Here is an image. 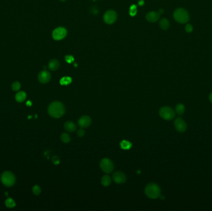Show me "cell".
Wrapping results in <instances>:
<instances>
[{
	"label": "cell",
	"mask_w": 212,
	"mask_h": 211,
	"mask_svg": "<svg viewBox=\"0 0 212 211\" xmlns=\"http://www.w3.org/2000/svg\"><path fill=\"white\" fill-rule=\"evenodd\" d=\"M65 108L64 105L60 102L51 103L48 107V113L50 117L54 118H59L64 115Z\"/></svg>",
	"instance_id": "cell-1"
},
{
	"label": "cell",
	"mask_w": 212,
	"mask_h": 211,
	"mask_svg": "<svg viewBox=\"0 0 212 211\" xmlns=\"http://www.w3.org/2000/svg\"><path fill=\"white\" fill-rule=\"evenodd\" d=\"M145 194L151 199H156L160 197L161 190L160 187L156 183H149L145 188Z\"/></svg>",
	"instance_id": "cell-2"
},
{
	"label": "cell",
	"mask_w": 212,
	"mask_h": 211,
	"mask_svg": "<svg viewBox=\"0 0 212 211\" xmlns=\"http://www.w3.org/2000/svg\"><path fill=\"white\" fill-rule=\"evenodd\" d=\"M173 15L175 20L181 24L187 23L189 20V15L187 11L182 8L177 9L174 11Z\"/></svg>",
	"instance_id": "cell-3"
},
{
	"label": "cell",
	"mask_w": 212,
	"mask_h": 211,
	"mask_svg": "<svg viewBox=\"0 0 212 211\" xmlns=\"http://www.w3.org/2000/svg\"><path fill=\"white\" fill-rule=\"evenodd\" d=\"M1 180L4 186L11 187L13 186L15 182V177L14 174L11 172H4L1 177Z\"/></svg>",
	"instance_id": "cell-4"
},
{
	"label": "cell",
	"mask_w": 212,
	"mask_h": 211,
	"mask_svg": "<svg viewBox=\"0 0 212 211\" xmlns=\"http://www.w3.org/2000/svg\"><path fill=\"white\" fill-rule=\"evenodd\" d=\"M159 114L160 117L165 120H171L175 117V115L174 110L171 107L168 106L160 108Z\"/></svg>",
	"instance_id": "cell-5"
},
{
	"label": "cell",
	"mask_w": 212,
	"mask_h": 211,
	"mask_svg": "<svg viewBox=\"0 0 212 211\" xmlns=\"http://www.w3.org/2000/svg\"><path fill=\"white\" fill-rule=\"evenodd\" d=\"M100 167L101 170L106 173H110L113 170V163L109 159L104 158L100 162Z\"/></svg>",
	"instance_id": "cell-6"
},
{
	"label": "cell",
	"mask_w": 212,
	"mask_h": 211,
	"mask_svg": "<svg viewBox=\"0 0 212 211\" xmlns=\"http://www.w3.org/2000/svg\"><path fill=\"white\" fill-rule=\"evenodd\" d=\"M174 127L179 133H184L187 129V125L185 121L180 117H178L174 121Z\"/></svg>",
	"instance_id": "cell-7"
},
{
	"label": "cell",
	"mask_w": 212,
	"mask_h": 211,
	"mask_svg": "<svg viewBox=\"0 0 212 211\" xmlns=\"http://www.w3.org/2000/svg\"><path fill=\"white\" fill-rule=\"evenodd\" d=\"M117 15V13L113 10H108L106 11L104 15V20L107 24H112L116 22Z\"/></svg>",
	"instance_id": "cell-8"
},
{
	"label": "cell",
	"mask_w": 212,
	"mask_h": 211,
	"mask_svg": "<svg viewBox=\"0 0 212 211\" xmlns=\"http://www.w3.org/2000/svg\"><path fill=\"white\" fill-rule=\"evenodd\" d=\"M67 34L66 29L64 27H60L56 28L52 32V37L55 40L63 39Z\"/></svg>",
	"instance_id": "cell-9"
},
{
	"label": "cell",
	"mask_w": 212,
	"mask_h": 211,
	"mask_svg": "<svg viewBox=\"0 0 212 211\" xmlns=\"http://www.w3.org/2000/svg\"><path fill=\"white\" fill-rule=\"evenodd\" d=\"M91 122H92L91 118L89 117V116L84 115L80 118L78 121H77V123H78L79 126L81 128H86L89 127L91 124Z\"/></svg>",
	"instance_id": "cell-10"
},
{
	"label": "cell",
	"mask_w": 212,
	"mask_h": 211,
	"mask_svg": "<svg viewBox=\"0 0 212 211\" xmlns=\"http://www.w3.org/2000/svg\"><path fill=\"white\" fill-rule=\"evenodd\" d=\"M112 178L113 181L117 184H122L126 181V175L123 172H117L113 174Z\"/></svg>",
	"instance_id": "cell-11"
},
{
	"label": "cell",
	"mask_w": 212,
	"mask_h": 211,
	"mask_svg": "<svg viewBox=\"0 0 212 211\" xmlns=\"http://www.w3.org/2000/svg\"><path fill=\"white\" fill-rule=\"evenodd\" d=\"M38 79L39 81L42 84H46L49 82L51 79L50 73L45 70L41 71L38 75Z\"/></svg>",
	"instance_id": "cell-12"
},
{
	"label": "cell",
	"mask_w": 212,
	"mask_h": 211,
	"mask_svg": "<svg viewBox=\"0 0 212 211\" xmlns=\"http://www.w3.org/2000/svg\"><path fill=\"white\" fill-rule=\"evenodd\" d=\"M159 15L160 14L157 12L150 11L146 14V19L149 23H155L159 19Z\"/></svg>",
	"instance_id": "cell-13"
},
{
	"label": "cell",
	"mask_w": 212,
	"mask_h": 211,
	"mask_svg": "<svg viewBox=\"0 0 212 211\" xmlns=\"http://www.w3.org/2000/svg\"><path fill=\"white\" fill-rule=\"evenodd\" d=\"M64 128L68 132H74L76 129V125L73 121H67L64 124Z\"/></svg>",
	"instance_id": "cell-14"
},
{
	"label": "cell",
	"mask_w": 212,
	"mask_h": 211,
	"mask_svg": "<svg viewBox=\"0 0 212 211\" xmlns=\"http://www.w3.org/2000/svg\"><path fill=\"white\" fill-rule=\"evenodd\" d=\"M60 67V63L57 60H51L49 63V68L51 71L57 70Z\"/></svg>",
	"instance_id": "cell-15"
},
{
	"label": "cell",
	"mask_w": 212,
	"mask_h": 211,
	"mask_svg": "<svg viewBox=\"0 0 212 211\" xmlns=\"http://www.w3.org/2000/svg\"><path fill=\"white\" fill-rule=\"evenodd\" d=\"M26 96L27 95L25 92L20 91L15 94V101L18 102H23L25 101V98H26Z\"/></svg>",
	"instance_id": "cell-16"
},
{
	"label": "cell",
	"mask_w": 212,
	"mask_h": 211,
	"mask_svg": "<svg viewBox=\"0 0 212 211\" xmlns=\"http://www.w3.org/2000/svg\"><path fill=\"white\" fill-rule=\"evenodd\" d=\"M175 112H176L177 114H178L179 115H182L185 112V108L183 104L178 103L176 105V106H175Z\"/></svg>",
	"instance_id": "cell-17"
},
{
	"label": "cell",
	"mask_w": 212,
	"mask_h": 211,
	"mask_svg": "<svg viewBox=\"0 0 212 211\" xmlns=\"http://www.w3.org/2000/svg\"><path fill=\"white\" fill-rule=\"evenodd\" d=\"M159 26L162 29L167 30L169 27V20L166 18H163L161 19V20L159 21Z\"/></svg>",
	"instance_id": "cell-18"
},
{
	"label": "cell",
	"mask_w": 212,
	"mask_h": 211,
	"mask_svg": "<svg viewBox=\"0 0 212 211\" xmlns=\"http://www.w3.org/2000/svg\"><path fill=\"white\" fill-rule=\"evenodd\" d=\"M120 147L122 149H124V150H128V149H130L131 147H132V143L128 141H126V140H123L120 142Z\"/></svg>",
	"instance_id": "cell-19"
},
{
	"label": "cell",
	"mask_w": 212,
	"mask_h": 211,
	"mask_svg": "<svg viewBox=\"0 0 212 211\" xmlns=\"http://www.w3.org/2000/svg\"><path fill=\"white\" fill-rule=\"evenodd\" d=\"M101 183L103 186H108L111 183V178L108 175L103 176L101 178Z\"/></svg>",
	"instance_id": "cell-20"
},
{
	"label": "cell",
	"mask_w": 212,
	"mask_h": 211,
	"mask_svg": "<svg viewBox=\"0 0 212 211\" xmlns=\"http://www.w3.org/2000/svg\"><path fill=\"white\" fill-rule=\"evenodd\" d=\"M5 204L9 208H13L15 206V203L11 198H8L5 201Z\"/></svg>",
	"instance_id": "cell-21"
},
{
	"label": "cell",
	"mask_w": 212,
	"mask_h": 211,
	"mask_svg": "<svg viewBox=\"0 0 212 211\" xmlns=\"http://www.w3.org/2000/svg\"><path fill=\"white\" fill-rule=\"evenodd\" d=\"M72 82V79L70 77H63L60 80V84L61 85H68Z\"/></svg>",
	"instance_id": "cell-22"
},
{
	"label": "cell",
	"mask_w": 212,
	"mask_h": 211,
	"mask_svg": "<svg viewBox=\"0 0 212 211\" xmlns=\"http://www.w3.org/2000/svg\"><path fill=\"white\" fill-rule=\"evenodd\" d=\"M61 140L63 141L64 143H68L71 140L70 136L68 134L64 133L61 135Z\"/></svg>",
	"instance_id": "cell-23"
},
{
	"label": "cell",
	"mask_w": 212,
	"mask_h": 211,
	"mask_svg": "<svg viewBox=\"0 0 212 211\" xmlns=\"http://www.w3.org/2000/svg\"><path fill=\"white\" fill-rule=\"evenodd\" d=\"M129 12H130V14L132 15V16H134V15H135L137 14V8L135 5H132V6H131Z\"/></svg>",
	"instance_id": "cell-24"
},
{
	"label": "cell",
	"mask_w": 212,
	"mask_h": 211,
	"mask_svg": "<svg viewBox=\"0 0 212 211\" xmlns=\"http://www.w3.org/2000/svg\"><path fill=\"white\" fill-rule=\"evenodd\" d=\"M11 87L14 91H18L20 88V84L18 81H15V82H13V84H12Z\"/></svg>",
	"instance_id": "cell-25"
},
{
	"label": "cell",
	"mask_w": 212,
	"mask_h": 211,
	"mask_svg": "<svg viewBox=\"0 0 212 211\" xmlns=\"http://www.w3.org/2000/svg\"><path fill=\"white\" fill-rule=\"evenodd\" d=\"M32 192L33 193L36 195V196H38L41 193V188L38 185H35L32 188Z\"/></svg>",
	"instance_id": "cell-26"
},
{
	"label": "cell",
	"mask_w": 212,
	"mask_h": 211,
	"mask_svg": "<svg viewBox=\"0 0 212 211\" xmlns=\"http://www.w3.org/2000/svg\"><path fill=\"white\" fill-rule=\"evenodd\" d=\"M51 161H52V162L54 163L55 165H58L60 163L59 157L58 156L55 155L52 157V159H51Z\"/></svg>",
	"instance_id": "cell-27"
},
{
	"label": "cell",
	"mask_w": 212,
	"mask_h": 211,
	"mask_svg": "<svg viewBox=\"0 0 212 211\" xmlns=\"http://www.w3.org/2000/svg\"><path fill=\"white\" fill-rule=\"evenodd\" d=\"M185 30L188 33H190V32H192V30H193V27L192 26V25H190L189 24H187L185 25Z\"/></svg>",
	"instance_id": "cell-28"
},
{
	"label": "cell",
	"mask_w": 212,
	"mask_h": 211,
	"mask_svg": "<svg viewBox=\"0 0 212 211\" xmlns=\"http://www.w3.org/2000/svg\"><path fill=\"white\" fill-rule=\"evenodd\" d=\"M65 60L68 63H71L74 61V58L71 55H67L65 56Z\"/></svg>",
	"instance_id": "cell-29"
},
{
	"label": "cell",
	"mask_w": 212,
	"mask_h": 211,
	"mask_svg": "<svg viewBox=\"0 0 212 211\" xmlns=\"http://www.w3.org/2000/svg\"><path fill=\"white\" fill-rule=\"evenodd\" d=\"M77 136L80 137V138H82V137H83L85 136V131L84 129H79L78 131H77Z\"/></svg>",
	"instance_id": "cell-30"
},
{
	"label": "cell",
	"mask_w": 212,
	"mask_h": 211,
	"mask_svg": "<svg viewBox=\"0 0 212 211\" xmlns=\"http://www.w3.org/2000/svg\"><path fill=\"white\" fill-rule=\"evenodd\" d=\"M209 100H210V102L212 103V92L210 94V96H209Z\"/></svg>",
	"instance_id": "cell-31"
},
{
	"label": "cell",
	"mask_w": 212,
	"mask_h": 211,
	"mask_svg": "<svg viewBox=\"0 0 212 211\" xmlns=\"http://www.w3.org/2000/svg\"><path fill=\"white\" fill-rule=\"evenodd\" d=\"M163 13V9H160V10L159 11V12H158V13H159V14H161Z\"/></svg>",
	"instance_id": "cell-32"
},
{
	"label": "cell",
	"mask_w": 212,
	"mask_h": 211,
	"mask_svg": "<svg viewBox=\"0 0 212 211\" xmlns=\"http://www.w3.org/2000/svg\"><path fill=\"white\" fill-rule=\"evenodd\" d=\"M27 106H30V105H31V102L30 101H28L27 102Z\"/></svg>",
	"instance_id": "cell-33"
},
{
	"label": "cell",
	"mask_w": 212,
	"mask_h": 211,
	"mask_svg": "<svg viewBox=\"0 0 212 211\" xmlns=\"http://www.w3.org/2000/svg\"><path fill=\"white\" fill-rule=\"evenodd\" d=\"M59 1H62V2H63V1H66V0H59Z\"/></svg>",
	"instance_id": "cell-34"
}]
</instances>
